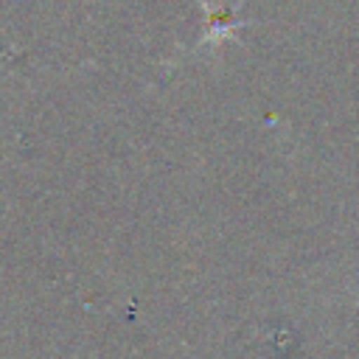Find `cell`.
Returning <instances> with one entry per match:
<instances>
[{"label": "cell", "instance_id": "obj_1", "mask_svg": "<svg viewBox=\"0 0 359 359\" xmlns=\"http://www.w3.org/2000/svg\"><path fill=\"white\" fill-rule=\"evenodd\" d=\"M244 3H247V0H238L233 8H227V6H216V3H210V0H196L199 11H202V17H205V31H202L199 42L194 45V50H205V48H216V45H222V42H230L238 28L252 25V20H244V17L238 14V11L244 8Z\"/></svg>", "mask_w": 359, "mask_h": 359}]
</instances>
